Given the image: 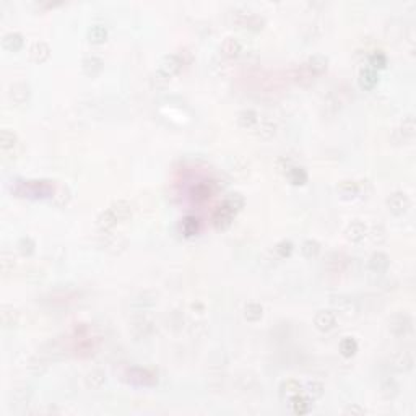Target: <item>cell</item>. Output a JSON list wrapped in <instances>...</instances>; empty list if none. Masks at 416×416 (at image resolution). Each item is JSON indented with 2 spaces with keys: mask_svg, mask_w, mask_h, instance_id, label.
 Returning <instances> with one entry per match:
<instances>
[{
  "mask_svg": "<svg viewBox=\"0 0 416 416\" xmlns=\"http://www.w3.org/2000/svg\"><path fill=\"white\" fill-rule=\"evenodd\" d=\"M283 395H286L288 401L294 400L296 397L301 395V385L296 381H288L286 384H283Z\"/></svg>",
  "mask_w": 416,
  "mask_h": 416,
  "instance_id": "17",
  "label": "cell"
},
{
  "mask_svg": "<svg viewBox=\"0 0 416 416\" xmlns=\"http://www.w3.org/2000/svg\"><path fill=\"white\" fill-rule=\"evenodd\" d=\"M33 247H34V242L31 241V239H28V237H26V239H21L20 241V249H21V252H31V250H33Z\"/></svg>",
  "mask_w": 416,
  "mask_h": 416,
  "instance_id": "32",
  "label": "cell"
},
{
  "mask_svg": "<svg viewBox=\"0 0 416 416\" xmlns=\"http://www.w3.org/2000/svg\"><path fill=\"white\" fill-rule=\"evenodd\" d=\"M286 176H288V179L291 181V184H294V185H303L304 182L308 181V174H306L304 169L299 166H290L286 169Z\"/></svg>",
  "mask_w": 416,
  "mask_h": 416,
  "instance_id": "12",
  "label": "cell"
},
{
  "mask_svg": "<svg viewBox=\"0 0 416 416\" xmlns=\"http://www.w3.org/2000/svg\"><path fill=\"white\" fill-rule=\"evenodd\" d=\"M377 81H379L377 72L372 70L371 67H368V68H364V70H361V73H359V83H361V86H363V88L372 90L374 86L377 85Z\"/></svg>",
  "mask_w": 416,
  "mask_h": 416,
  "instance_id": "9",
  "label": "cell"
},
{
  "mask_svg": "<svg viewBox=\"0 0 416 416\" xmlns=\"http://www.w3.org/2000/svg\"><path fill=\"white\" fill-rule=\"evenodd\" d=\"M23 195H34V197H49L54 194V185L47 181H28L21 184V189H16Z\"/></svg>",
  "mask_w": 416,
  "mask_h": 416,
  "instance_id": "2",
  "label": "cell"
},
{
  "mask_svg": "<svg viewBox=\"0 0 416 416\" xmlns=\"http://www.w3.org/2000/svg\"><path fill=\"white\" fill-rule=\"evenodd\" d=\"M340 192H341V195H345V197H354V195L358 194V185H356L354 182L346 181L340 185Z\"/></svg>",
  "mask_w": 416,
  "mask_h": 416,
  "instance_id": "27",
  "label": "cell"
},
{
  "mask_svg": "<svg viewBox=\"0 0 416 416\" xmlns=\"http://www.w3.org/2000/svg\"><path fill=\"white\" fill-rule=\"evenodd\" d=\"M301 250H303V254L306 255V257H314V255H317L319 252V242H315L312 239L306 241L303 244V247H301Z\"/></svg>",
  "mask_w": 416,
  "mask_h": 416,
  "instance_id": "25",
  "label": "cell"
},
{
  "mask_svg": "<svg viewBox=\"0 0 416 416\" xmlns=\"http://www.w3.org/2000/svg\"><path fill=\"white\" fill-rule=\"evenodd\" d=\"M369 267H371L374 272H384V270H387V267H388V257H387L385 254H381V252L374 254L372 257H371V260H369Z\"/></svg>",
  "mask_w": 416,
  "mask_h": 416,
  "instance_id": "16",
  "label": "cell"
},
{
  "mask_svg": "<svg viewBox=\"0 0 416 416\" xmlns=\"http://www.w3.org/2000/svg\"><path fill=\"white\" fill-rule=\"evenodd\" d=\"M327 63H328V59L324 57V56H314L312 59H309L308 62L304 63L308 67V70L312 73V77H319L321 73H324L327 70Z\"/></svg>",
  "mask_w": 416,
  "mask_h": 416,
  "instance_id": "7",
  "label": "cell"
},
{
  "mask_svg": "<svg viewBox=\"0 0 416 416\" xmlns=\"http://www.w3.org/2000/svg\"><path fill=\"white\" fill-rule=\"evenodd\" d=\"M324 394V390H322V385L321 384H317V382H312V384H309L308 385V395H309V399L310 400H315V399H319V397H321Z\"/></svg>",
  "mask_w": 416,
  "mask_h": 416,
  "instance_id": "30",
  "label": "cell"
},
{
  "mask_svg": "<svg viewBox=\"0 0 416 416\" xmlns=\"http://www.w3.org/2000/svg\"><path fill=\"white\" fill-rule=\"evenodd\" d=\"M106 38H108V31L104 26L96 25L90 30V41H93V43H103V41H106Z\"/></svg>",
  "mask_w": 416,
  "mask_h": 416,
  "instance_id": "23",
  "label": "cell"
},
{
  "mask_svg": "<svg viewBox=\"0 0 416 416\" xmlns=\"http://www.w3.org/2000/svg\"><path fill=\"white\" fill-rule=\"evenodd\" d=\"M315 327L322 332H328L335 327V322H337V317L335 314L330 312V310H321L317 315H315Z\"/></svg>",
  "mask_w": 416,
  "mask_h": 416,
  "instance_id": "5",
  "label": "cell"
},
{
  "mask_svg": "<svg viewBox=\"0 0 416 416\" xmlns=\"http://www.w3.org/2000/svg\"><path fill=\"white\" fill-rule=\"evenodd\" d=\"M244 205V197L241 194H230L223 202V207H226L228 210H231L232 213H237Z\"/></svg>",
  "mask_w": 416,
  "mask_h": 416,
  "instance_id": "15",
  "label": "cell"
},
{
  "mask_svg": "<svg viewBox=\"0 0 416 416\" xmlns=\"http://www.w3.org/2000/svg\"><path fill=\"white\" fill-rule=\"evenodd\" d=\"M192 194H194L195 200H207L210 197V194H212V190H210V187L207 184H199L192 190Z\"/></svg>",
  "mask_w": 416,
  "mask_h": 416,
  "instance_id": "26",
  "label": "cell"
},
{
  "mask_svg": "<svg viewBox=\"0 0 416 416\" xmlns=\"http://www.w3.org/2000/svg\"><path fill=\"white\" fill-rule=\"evenodd\" d=\"M237 122H239L241 127H246V129H250L257 124V114L254 111H242L237 117Z\"/></svg>",
  "mask_w": 416,
  "mask_h": 416,
  "instance_id": "20",
  "label": "cell"
},
{
  "mask_svg": "<svg viewBox=\"0 0 416 416\" xmlns=\"http://www.w3.org/2000/svg\"><path fill=\"white\" fill-rule=\"evenodd\" d=\"M23 43H25V41H23V36L18 33H8L5 34V38H3V47L10 52L20 51L23 47Z\"/></svg>",
  "mask_w": 416,
  "mask_h": 416,
  "instance_id": "10",
  "label": "cell"
},
{
  "mask_svg": "<svg viewBox=\"0 0 416 416\" xmlns=\"http://www.w3.org/2000/svg\"><path fill=\"white\" fill-rule=\"evenodd\" d=\"M290 403H291L293 411H294V413L304 415V413H308V411L310 410V406H312V400H310L309 397L299 395V397H296L294 400H291Z\"/></svg>",
  "mask_w": 416,
  "mask_h": 416,
  "instance_id": "13",
  "label": "cell"
},
{
  "mask_svg": "<svg viewBox=\"0 0 416 416\" xmlns=\"http://www.w3.org/2000/svg\"><path fill=\"white\" fill-rule=\"evenodd\" d=\"M30 57L36 63L46 62L49 57V46L46 43H34L30 49Z\"/></svg>",
  "mask_w": 416,
  "mask_h": 416,
  "instance_id": "8",
  "label": "cell"
},
{
  "mask_svg": "<svg viewBox=\"0 0 416 416\" xmlns=\"http://www.w3.org/2000/svg\"><path fill=\"white\" fill-rule=\"evenodd\" d=\"M262 306L257 304V303H250L247 304V308H246V317L249 319V321H259L260 317H262Z\"/></svg>",
  "mask_w": 416,
  "mask_h": 416,
  "instance_id": "24",
  "label": "cell"
},
{
  "mask_svg": "<svg viewBox=\"0 0 416 416\" xmlns=\"http://www.w3.org/2000/svg\"><path fill=\"white\" fill-rule=\"evenodd\" d=\"M181 65H182V62L177 56L164 57L161 65H159L158 72H156L158 78L159 80H168V78H171V77H174L176 73L181 70Z\"/></svg>",
  "mask_w": 416,
  "mask_h": 416,
  "instance_id": "3",
  "label": "cell"
},
{
  "mask_svg": "<svg viewBox=\"0 0 416 416\" xmlns=\"http://www.w3.org/2000/svg\"><path fill=\"white\" fill-rule=\"evenodd\" d=\"M369 65H371L372 70H376V68H384L387 65V57L381 52L374 54V56L371 57V61H369Z\"/></svg>",
  "mask_w": 416,
  "mask_h": 416,
  "instance_id": "29",
  "label": "cell"
},
{
  "mask_svg": "<svg viewBox=\"0 0 416 416\" xmlns=\"http://www.w3.org/2000/svg\"><path fill=\"white\" fill-rule=\"evenodd\" d=\"M364 236H366V228L363 223H353V225H350L346 228V237H348L350 241L359 242L364 239Z\"/></svg>",
  "mask_w": 416,
  "mask_h": 416,
  "instance_id": "14",
  "label": "cell"
},
{
  "mask_svg": "<svg viewBox=\"0 0 416 416\" xmlns=\"http://www.w3.org/2000/svg\"><path fill=\"white\" fill-rule=\"evenodd\" d=\"M15 145H16V137L13 135V132L3 130L2 135H0V146H2L3 152H7L8 148H13Z\"/></svg>",
  "mask_w": 416,
  "mask_h": 416,
  "instance_id": "22",
  "label": "cell"
},
{
  "mask_svg": "<svg viewBox=\"0 0 416 416\" xmlns=\"http://www.w3.org/2000/svg\"><path fill=\"white\" fill-rule=\"evenodd\" d=\"M234 215L236 213H232L231 210H228L226 207H219L216 212H215V215H213V223H215V226L216 228H219V230H225V228H228L231 225V221H232V218H234Z\"/></svg>",
  "mask_w": 416,
  "mask_h": 416,
  "instance_id": "6",
  "label": "cell"
},
{
  "mask_svg": "<svg viewBox=\"0 0 416 416\" xmlns=\"http://www.w3.org/2000/svg\"><path fill=\"white\" fill-rule=\"evenodd\" d=\"M291 250H293V244H291L290 241H281V242H278L277 247H275V252L280 255L281 259L288 257V255L291 254Z\"/></svg>",
  "mask_w": 416,
  "mask_h": 416,
  "instance_id": "28",
  "label": "cell"
},
{
  "mask_svg": "<svg viewBox=\"0 0 416 416\" xmlns=\"http://www.w3.org/2000/svg\"><path fill=\"white\" fill-rule=\"evenodd\" d=\"M221 51L230 57H234L237 54L241 52V44L239 41L234 39V38H228L225 43L221 44Z\"/></svg>",
  "mask_w": 416,
  "mask_h": 416,
  "instance_id": "19",
  "label": "cell"
},
{
  "mask_svg": "<svg viewBox=\"0 0 416 416\" xmlns=\"http://www.w3.org/2000/svg\"><path fill=\"white\" fill-rule=\"evenodd\" d=\"M356 350H358V343H356L354 338H345L343 341L340 343V351L341 354L346 356V358H350V356H353L356 353Z\"/></svg>",
  "mask_w": 416,
  "mask_h": 416,
  "instance_id": "21",
  "label": "cell"
},
{
  "mask_svg": "<svg viewBox=\"0 0 416 416\" xmlns=\"http://www.w3.org/2000/svg\"><path fill=\"white\" fill-rule=\"evenodd\" d=\"M101 61H99V59H96V57H91V59H86L85 61V70L86 72H90V68H98V70H101Z\"/></svg>",
  "mask_w": 416,
  "mask_h": 416,
  "instance_id": "31",
  "label": "cell"
},
{
  "mask_svg": "<svg viewBox=\"0 0 416 416\" xmlns=\"http://www.w3.org/2000/svg\"><path fill=\"white\" fill-rule=\"evenodd\" d=\"M130 205L127 202H117L114 203L111 208L106 210L104 213H101V216L98 219V225L103 228V230H108V228H112L116 223L124 221L130 216Z\"/></svg>",
  "mask_w": 416,
  "mask_h": 416,
  "instance_id": "1",
  "label": "cell"
},
{
  "mask_svg": "<svg viewBox=\"0 0 416 416\" xmlns=\"http://www.w3.org/2000/svg\"><path fill=\"white\" fill-rule=\"evenodd\" d=\"M181 230L184 232V236L187 237L195 236V234H199V231H200V221L195 216H187L182 219Z\"/></svg>",
  "mask_w": 416,
  "mask_h": 416,
  "instance_id": "11",
  "label": "cell"
},
{
  "mask_svg": "<svg viewBox=\"0 0 416 416\" xmlns=\"http://www.w3.org/2000/svg\"><path fill=\"white\" fill-rule=\"evenodd\" d=\"M135 371L139 376H135V372H130V381L134 384H139V385H152V384H154V377L150 376L143 369H135Z\"/></svg>",
  "mask_w": 416,
  "mask_h": 416,
  "instance_id": "18",
  "label": "cell"
},
{
  "mask_svg": "<svg viewBox=\"0 0 416 416\" xmlns=\"http://www.w3.org/2000/svg\"><path fill=\"white\" fill-rule=\"evenodd\" d=\"M408 207H410V200L405 194H401V192H397V194H394L388 199V208L395 215L405 213L406 210H408Z\"/></svg>",
  "mask_w": 416,
  "mask_h": 416,
  "instance_id": "4",
  "label": "cell"
}]
</instances>
